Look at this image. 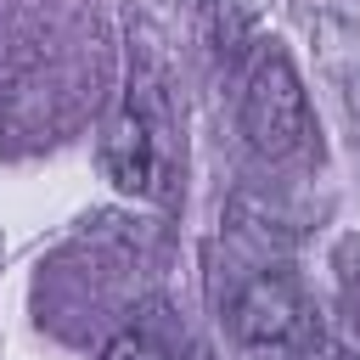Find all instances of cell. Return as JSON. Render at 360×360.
<instances>
[{"mask_svg": "<svg viewBox=\"0 0 360 360\" xmlns=\"http://www.w3.org/2000/svg\"><path fill=\"white\" fill-rule=\"evenodd\" d=\"M101 169H107V180H112L118 191H129V197H158L163 180H169V152H163L158 118H152L135 96L112 112V124H107V135H101Z\"/></svg>", "mask_w": 360, "mask_h": 360, "instance_id": "2", "label": "cell"}, {"mask_svg": "<svg viewBox=\"0 0 360 360\" xmlns=\"http://www.w3.org/2000/svg\"><path fill=\"white\" fill-rule=\"evenodd\" d=\"M298 321H304V298H298V281L281 276V270H259L231 298V332L248 349H281V343H292Z\"/></svg>", "mask_w": 360, "mask_h": 360, "instance_id": "3", "label": "cell"}, {"mask_svg": "<svg viewBox=\"0 0 360 360\" xmlns=\"http://www.w3.org/2000/svg\"><path fill=\"white\" fill-rule=\"evenodd\" d=\"M309 96L281 45H264L242 79V135L259 158H292L309 146Z\"/></svg>", "mask_w": 360, "mask_h": 360, "instance_id": "1", "label": "cell"}, {"mask_svg": "<svg viewBox=\"0 0 360 360\" xmlns=\"http://www.w3.org/2000/svg\"><path fill=\"white\" fill-rule=\"evenodd\" d=\"M101 360H158V354H152V343H146V338L124 332V338H112V343L101 349Z\"/></svg>", "mask_w": 360, "mask_h": 360, "instance_id": "5", "label": "cell"}, {"mask_svg": "<svg viewBox=\"0 0 360 360\" xmlns=\"http://www.w3.org/2000/svg\"><path fill=\"white\" fill-rule=\"evenodd\" d=\"M338 281H343L349 315L360 321V236H343V248H338Z\"/></svg>", "mask_w": 360, "mask_h": 360, "instance_id": "4", "label": "cell"}]
</instances>
